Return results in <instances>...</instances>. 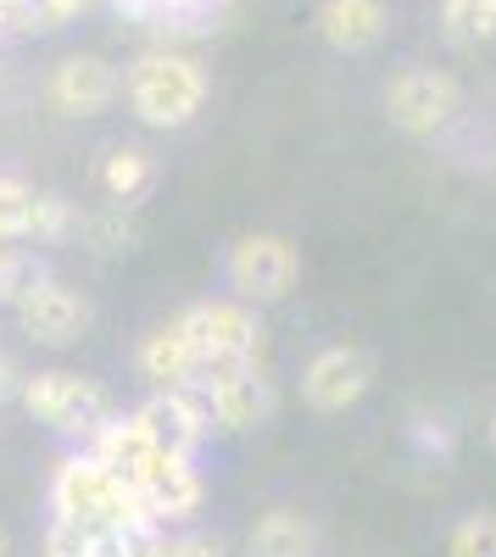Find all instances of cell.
Wrapping results in <instances>:
<instances>
[{"label":"cell","instance_id":"obj_1","mask_svg":"<svg viewBox=\"0 0 496 557\" xmlns=\"http://www.w3.org/2000/svg\"><path fill=\"white\" fill-rule=\"evenodd\" d=\"M51 507H57V524H73V530H140L151 524L134 485H123L112 469H101L89 451L67 457L57 480H51Z\"/></svg>","mask_w":496,"mask_h":557},{"label":"cell","instance_id":"obj_2","mask_svg":"<svg viewBox=\"0 0 496 557\" xmlns=\"http://www.w3.org/2000/svg\"><path fill=\"white\" fill-rule=\"evenodd\" d=\"M207 101V67L185 51H146L128 73V107L151 128H185Z\"/></svg>","mask_w":496,"mask_h":557},{"label":"cell","instance_id":"obj_3","mask_svg":"<svg viewBox=\"0 0 496 557\" xmlns=\"http://www.w3.org/2000/svg\"><path fill=\"white\" fill-rule=\"evenodd\" d=\"M178 323H185L190 351L201 362V385L212 374H223V368L257 362V351H262V323L246 301H201L190 312H178Z\"/></svg>","mask_w":496,"mask_h":557},{"label":"cell","instance_id":"obj_4","mask_svg":"<svg viewBox=\"0 0 496 557\" xmlns=\"http://www.w3.org/2000/svg\"><path fill=\"white\" fill-rule=\"evenodd\" d=\"M23 407L39 418L45 430L57 435H78V441H96L101 424L112 418V401L96 380L67 374V368H51V374H34L23 380Z\"/></svg>","mask_w":496,"mask_h":557},{"label":"cell","instance_id":"obj_5","mask_svg":"<svg viewBox=\"0 0 496 557\" xmlns=\"http://www.w3.org/2000/svg\"><path fill=\"white\" fill-rule=\"evenodd\" d=\"M463 112V89L452 73L441 67H401L390 84H385V117L401 128V134H441Z\"/></svg>","mask_w":496,"mask_h":557},{"label":"cell","instance_id":"obj_6","mask_svg":"<svg viewBox=\"0 0 496 557\" xmlns=\"http://www.w3.org/2000/svg\"><path fill=\"white\" fill-rule=\"evenodd\" d=\"M296 278H301V251L285 235H240L230 246V285L240 301L274 307L296 290Z\"/></svg>","mask_w":496,"mask_h":557},{"label":"cell","instance_id":"obj_7","mask_svg":"<svg viewBox=\"0 0 496 557\" xmlns=\"http://www.w3.org/2000/svg\"><path fill=\"white\" fill-rule=\"evenodd\" d=\"M17 323L23 335L39 341V346H73L89 335V323H96V307H89L67 278H45L34 273L28 285L17 290Z\"/></svg>","mask_w":496,"mask_h":557},{"label":"cell","instance_id":"obj_8","mask_svg":"<svg viewBox=\"0 0 496 557\" xmlns=\"http://www.w3.org/2000/svg\"><path fill=\"white\" fill-rule=\"evenodd\" d=\"M369 357L351 351V346H324L301 368V396L312 412H346L369 396Z\"/></svg>","mask_w":496,"mask_h":557},{"label":"cell","instance_id":"obj_9","mask_svg":"<svg viewBox=\"0 0 496 557\" xmlns=\"http://www.w3.org/2000/svg\"><path fill=\"white\" fill-rule=\"evenodd\" d=\"M117 73H112V62L107 57H67V62H57L51 67V84H45V101H51L62 117H96V112H107L112 101H117Z\"/></svg>","mask_w":496,"mask_h":557},{"label":"cell","instance_id":"obj_10","mask_svg":"<svg viewBox=\"0 0 496 557\" xmlns=\"http://www.w3.org/2000/svg\"><path fill=\"white\" fill-rule=\"evenodd\" d=\"M207 418H218V430H257L268 424L274 412V391L257 374V362H240V368H223L207 385Z\"/></svg>","mask_w":496,"mask_h":557},{"label":"cell","instance_id":"obj_11","mask_svg":"<svg viewBox=\"0 0 496 557\" xmlns=\"http://www.w3.org/2000/svg\"><path fill=\"white\" fill-rule=\"evenodd\" d=\"M140 430L168 451V457H196V446L207 441V401H196L190 391H157L140 412Z\"/></svg>","mask_w":496,"mask_h":557},{"label":"cell","instance_id":"obj_12","mask_svg":"<svg viewBox=\"0 0 496 557\" xmlns=\"http://www.w3.org/2000/svg\"><path fill=\"white\" fill-rule=\"evenodd\" d=\"M134 496H140L146 507V519L162 530V524H178V519H190L196 507H201V474H196V462L190 457H157V469L134 485Z\"/></svg>","mask_w":496,"mask_h":557},{"label":"cell","instance_id":"obj_13","mask_svg":"<svg viewBox=\"0 0 496 557\" xmlns=\"http://www.w3.org/2000/svg\"><path fill=\"white\" fill-rule=\"evenodd\" d=\"M89 457L101 462V469H112L123 485H140L151 469H157V457H162V446L140 430V418H107L101 424V435L89 441Z\"/></svg>","mask_w":496,"mask_h":557},{"label":"cell","instance_id":"obj_14","mask_svg":"<svg viewBox=\"0 0 496 557\" xmlns=\"http://www.w3.org/2000/svg\"><path fill=\"white\" fill-rule=\"evenodd\" d=\"M140 374L157 391H190V385H201V362H196L190 335H185V323H178V318L157 323V330L140 341Z\"/></svg>","mask_w":496,"mask_h":557},{"label":"cell","instance_id":"obj_15","mask_svg":"<svg viewBox=\"0 0 496 557\" xmlns=\"http://www.w3.org/2000/svg\"><path fill=\"white\" fill-rule=\"evenodd\" d=\"M390 12H385V0H324L319 7V34L330 51H369V45H380Z\"/></svg>","mask_w":496,"mask_h":557},{"label":"cell","instance_id":"obj_16","mask_svg":"<svg viewBox=\"0 0 496 557\" xmlns=\"http://www.w3.org/2000/svg\"><path fill=\"white\" fill-rule=\"evenodd\" d=\"M157 184V157L146 146H112L101 157V190L112 196V207H134Z\"/></svg>","mask_w":496,"mask_h":557},{"label":"cell","instance_id":"obj_17","mask_svg":"<svg viewBox=\"0 0 496 557\" xmlns=\"http://www.w3.org/2000/svg\"><path fill=\"white\" fill-rule=\"evenodd\" d=\"M246 552L251 557H312V524L290 513V507H268L246 535Z\"/></svg>","mask_w":496,"mask_h":557},{"label":"cell","instance_id":"obj_18","mask_svg":"<svg viewBox=\"0 0 496 557\" xmlns=\"http://www.w3.org/2000/svg\"><path fill=\"white\" fill-rule=\"evenodd\" d=\"M223 17H230V0H157L146 28H157L168 39H201V34L223 28Z\"/></svg>","mask_w":496,"mask_h":557},{"label":"cell","instance_id":"obj_19","mask_svg":"<svg viewBox=\"0 0 496 557\" xmlns=\"http://www.w3.org/2000/svg\"><path fill=\"white\" fill-rule=\"evenodd\" d=\"M441 23H446V39L485 45L496 39V0H441Z\"/></svg>","mask_w":496,"mask_h":557},{"label":"cell","instance_id":"obj_20","mask_svg":"<svg viewBox=\"0 0 496 557\" xmlns=\"http://www.w3.org/2000/svg\"><path fill=\"white\" fill-rule=\"evenodd\" d=\"M84 7H89V0H7V23H17L23 34H57Z\"/></svg>","mask_w":496,"mask_h":557},{"label":"cell","instance_id":"obj_21","mask_svg":"<svg viewBox=\"0 0 496 557\" xmlns=\"http://www.w3.org/2000/svg\"><path fill=\"white\" fill-rule=\"evenodd\" d=\"M34 190L23 178L12 173H0V240H28V228H34Z\"/></svg>","mask_w":496,"mask_h":557},{"label":"cell","instance_id":"obj_22","mask_svg":"<svg viewBox=\"0 0 496 557\" xmlns=\"http://www.w3.org/2000/svg\"><path fill=\"white\" fill-rule=\"evenodd\" d=\"M446 557H496V513H469L446 535Z\"/></svg>","mask_w":496,"mask_h":557},{"label":"cell","instance_id":"obj_23","mask_svg":"<svg viewBox=\"0 0 496 557\" xmlns=\"http://www.w3.org/2000/svg\"><path fill=\"white\" fill-rule=\"evenodd\" d=\"M78 228H84V218L73 212L67 196H39L34 201V228H28L34 240H67V235H78Z\"/></svg>","mask_w":496,"mask_h":557},{"label":"cell","instance_id":"obj_24","mask_svg":"<svg viewBox=\"0 0 496 557\" xmlns=\"http://www.w3.org/2000/svg\"><path fill=\"white\" fill-rule=\"evenodd\" d=\"M84 228H89V240H96V251H101V257L134 251V240H140V235H134V223L123 218V207H112L107 218H96V223H84Z\"/></svg>","mask_w":496,"mask_h":557},{"label":"cell","instance_id":"obj_25","mask_svg":"<svg viewBox=\"0 0 496 557\" xmlns=\"http://www.w3.org/2000/svg\"><path fill=\"white\" fill-rule=\"evenodd\" d=\"M151 557H223V541H212V535H162L157 541V552Z\"/></svg>","mask_w":496,"mask_h":557},{"label":"cell","instance_id":"obj_26","mask_svg":"<svg viewBox=\"0 0 496 557\" xmlns=\"http://www.w3.org/2000/svg\"><path fill=\"white\" fill-rule=\"evenodd\" d=\"M28 285V278H23V262L7 251V246H0V301H7V296H17Z\"/></svg>","mask_w":496,"mask_h":557},{"label":"cell","instance_id":"obj_27","mask_svg":"<svg viewBox=\"0 0 496 557\" xmlns=\"http://www.w3.org/2000/svg\"><path fill=\"white\" fill-rule=\"evenodd\" d=\"M112 7H117V17H128V23H151L157 0H112Z\"/></svg>","mask_w":496,"mask_h":557},{"label":"cell","instance_id":"obj_28","mask_svg":"<svg viewBox=\"0 0 496 557\" xmlns=\"http://www.w3.org/2000/svg\"><path fill=\"white\" fill-rule=\"evenodd\" d=\"M12 396H23V380H17V368H12L7 357H0V407H7Z\"/></svg>","mask_w":496,"mask_h":557},{"label":"cell","instance_id":"obj_29","mask_svg":"<svg viewBox=\"0 0 496 557\" xmlns=\"http://www.w3.org/2000/svg\"><path fill=\"white\" fill-rule=\"evenodd\" d=\"M0 557H12V530L0 524Z\"/></svg>","mask_w":496,"mask_h":557},{"label":"cell","instance_id":"obj_30","mask_svg":"<svg viewBox=\"0 0 496 557\" xmlns=\"http://www.w3.org/2000/svg\"><path fill=\"white\" fill-rule=\"evenodd\" d=\"M491 446H496V418H491Z\"/></svg>","mask_w":496,"mask_h":557},{"label":"cell","instance_id":"obj_31","mask_svg":"<svg viewBox=\"0 0 496 557\" xmlns=\"http://www.w3.org/2000/svg\"><path fill=\"white\" fill-rule=\"evenodd\" d=\"M45 557H62V552H51V546H45Z\"/></svg>","mask_w":496,"mask_h":557}]
</instances>
